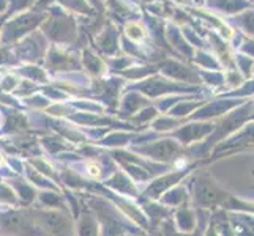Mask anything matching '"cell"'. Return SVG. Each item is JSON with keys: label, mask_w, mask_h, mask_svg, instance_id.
Instances as JSON below:
<instances>
[{"label": "cell", "mask_w": 254, "mask_h": 236, "mask_svg": "<svg viewBox=\"0 0 254 236\" xmlns=\"http://www.w3.org/2000/svg\"><path fill=\"white\" fill-rule=\"evenodd\" d=\"M0 225L5 232L17 236H37L43 233L38 229V225L33 222L32 216H25L21 213L3 214L2 219H0Z\"/></svg>", "instance_id": "cell-1"}, {"label": "cell", "mask_w": 254, "mask_h": 236, "mask_svg": "<svg viewBox=\"0 0 254 236\" xmlns=\"http://www.w3.org/2000/svg\"><path fill=\"white\" fill-rule=\"evenodd\" d=\"M37 216H32L37 219V225L41 232H46L54 236H65L71 230V224L66 219L64 214L60 213H52V211H45V213H35Z\"/></svg>", "instance_id": "cell-2"}, {"label": "cell", "mask_w": 254, "mask_h": 236, "mask_svg": "<svg viewBox=\"0 0 254 236\" xmlns=\"http://www.w3.org/2000/svg\"><path fill=\"white\" fill-rule=\"evenodd\" d=\"M196 195H197L199 203H202V205H213V203L220 202L221 192L218 190L212 185V183L202 181V183H199V186L196 189Z\"/></svg>", "instance_id": "cell-3"}, {"label": "cell", "mask_w": 254, "mask_h": 236, "mask_svg": "<svg viewBox=\"0 0 254 236\" xmlns=\"http://www.w3.org/2000/svg\"><path fill=\"white\" fill-rule=\"evenodd\" d=\"M81 236H98V230H96L95 222L90 219V217H85L81 224V230H79Z\"/></svg>", "instance_id": "cell-4"}, {"label": "cell", "mask_w": 254, "mask_h": 236, "mask_svg": "<svg viewBox=\"0 0 254 236\" xmlns=\"http://www.w3.org/2000/svg\"><path fill=\"white\" fill-rule=\"evenodd\" d=\"M174 236H183V235H174Z\"/></svg>", "instance_id": "cell-5"}]
</instances>
